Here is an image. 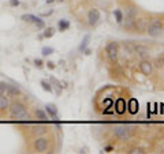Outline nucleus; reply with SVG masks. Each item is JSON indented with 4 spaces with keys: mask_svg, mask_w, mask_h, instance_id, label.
I'll return each mask as SVG.
<instances>
[{
    "mask_svg": "<svg viewBox=\"0 0 164 154\" xmlns=\"http://www.w3.org/2000/svg\"><path fill=\"white\" fill-rule=\"evenodd\" d=\"M134 18H129V16H126V18H123V26H125L126 30H131L134 29Z\"/></svg>",
    "mask_w": 164,
    "mask_h": 154,
    "instance_id": "13",
    "label": "nucleus"
},
{
    "mask_svg": "<svg viewBox=\"0 0 164 154\" xmlns=\"http://www.w3.org/2000/svg\"><path fill=\"white\" fill-rule=\"evenodd\" d=\"M20 94V90L18 86H15V85H10L8 83V89H7V95L8 97H18Z\"/></svg>",
    "mask_w": 164,
    "mask_h": 154,
    "instance_id": "10",
    "label": "nucleus"
},
{
    "mask_svg": "<svg viewBox=\"0 0 164 154\" xmlns=\"http://www.w3.org/2000/svg\"><path fill=\"white\" fill-rule=\"evenodd\" d=\"M10 107V100L8 95H0V112L7 111Z\"/></svg>",
    "mask_w": 164,
    "mask_h": 154,
    "instance_id": "11",
    "label": "nucleus"
},
{
    "mask_svg": "<svg viewBox=\"0 0 164 154\" xmlns=\"http://www.w3.org/2000/svg\"><path fill=\"white\" fill-rule=\"evenodd\" d=\"M36 117L39 119L40 121H47V120H48L47 112L43 111V109H36Z\"/></svg>",
    "mask_w": 164,
    "mask_h": 154,
    "instance_id": "16",
    "label": "nucleus"
},
{
    "mask_svg": "<svg viewBox=\"0 0 164 154\" xmlns=\"http://www.w3.org/2000/svg\"><path fill=\"white\" fill-rule=\"evenodd\" d=\"M41 53H43V56H49V55L53 53V48H49V46H44L43 51H41Z\"/></svg>",
    "mask_w": 164,
    "mask_h": 154,
    "instance_id": "25",
    "label": "nucleus"
},
{
    "mask_svg": "<svg viewBox=\"0 0 164 154\" xmlns=\"http://www.w3.org/2000/svg\"><path fill=\"white\" fill-rule=\"evenodd\" d=\"M89 41H90V36H89V34H86V36L84 37V40H82L81 45H80V51H81V52H84V51L88 48V44H89Z\"/></svg>",
    "mask_w": 164,
    "mask_h": 154,
    "instance_id": "20",
    "label": "nucleus"
},
{
    "mask_svg": "<svg viewBox=\"0 0 164 154\" xmlns=\"http://www.w3.org/2000/svg\"><path fill=\"white\" fill-rule=\"evenodd\" d=\"M139 71L144 74V75H150L152 74V71H153V67H152V63L148 60H142L141 63H139Z\"/></svg>",
    "mask_w": 164,
    "mask_h": 154,
    "instance_id": "9",
    "label": "nucleus"
},
{
    "mask_svg": "<svg viewBox=\"0 0 164 154\" xmlns=\"http://www.w3.org/2000/svg\"><path fill=\"white\" fill-rule=\"evenodd\" d=\"M45 112H47V115H49V117L56 119V116H57V108L55 107L53 104H48L47 107H45Z\"/></svg>",
    "mask_w": 164,
    "mask_h": 154,
    "instance_id": "12",
    "label": "nucleus"
},
{
    "mask_svg": "<svg viewBox=\"0 0 164 154\" xmlns=\"http://www.w3.org/2000/svg\"><path fill=\"white\" fill-rule=\"evenodd\" d=\"M34 25L39 27V29H44V27H45V22H44L43 19H39L36 23H34Z\"/></svg>",
    "mask_w": 164,
    "mask_h": 154,
    "instance_id": "28",
    "label": "nucleus"
},
{
    "mask_svg": "<svg viewBox=\"0 0 164 154\" xmlns=\"http://www.w3.org/2000/svg\"><path fill=\"white\" fill-rule=\"evenodd\" d=\"M41 86H43V89L45 91H52V86H51V83L49 82H47V81H41Z\"/></svg>",
    "mask_w": 164,
    "mask_h": 154,
    "instance_id": "26",
    "label": "nucleus"
},
{
    "mask_svg": "<svg viewBox=\"0 0 164 154\" xmlns=\"http://www.w3.org/2000/svg\"><path fill=\"white\" fill-rule=\"evenodd\" d=\"M39 19H40L39 16L32 15V14H25V15H22V20H25V22H29V23H36Z\"/></svg>",
    "mask_w": 164,
    "mask_h": 154,
    "instance_id": "14",
    "label": "nucleus"
},
{
    "mask_svg": "<svg viewBox=\"0 0 164 154\" xmlns=\"http://www.w3.org/2000/svg\"><path fill=\"white\" fill-rule=\"evenodd\" d=\"M126 16L137 19V8L135 7H129V8H126Z\"/></svg>",
    "mask_w": 164,
    "mask_h": 154,
    "instance_id": "19",
    "label": "nucleus"
},
{
    "mask_svg": "<svg viewBox=\"0 0 164 154\" xmlns=\"http://www.w3.org/2000/svg\"><path fill=\"white\" fill-rule=\"evenodd\" d=\"M47 66H48V68H51V70H52V68H55V63H52V61H48Z\"/></svg>",
    "mask_w": 164,
    "mask_h": 154,
    "instance_id": "31",
    "label": "nucleus"
},
{
    "mask_svg": "<svg viewBox=\"0 0 164 154\" xmlns=\"http://www.w3.org/2000/svg\"><path fill=\"white\" fill-rule=\"evenodd\" d=\"M30 131H32V134L34 136H41V135H45L47 131H48V127L45 124H36V125H32V128H30Z\"/></svg>",
    "mask_w": 164,
    "mask_h": 154,
    "instance_id": "8",
    "label": "nucleus"
},
{
    "mask_svg": "<svg viewBox=\"0 0 164 154\" xmlns=\"http://www.w3.org/2000/svg\"><path fill=\"white\" fill-rule=\"evenodd\" d=\"M125 111H126V102L123 98H121V100L116 101V112L118 113H123Z\"/></svg>",
    "mask_w": 164,
    "mask_h": 154,
    "instance_id": "15",
    "label": "nucleus"
},
{
    "mask_svg": "<svg viewBox=\"0 0 164 154\" xmlns=\"http://www.w3.org/2000/svg\"><path fill=\"white\" fill-rule=\"evenodd\" d=\"M146 33L149 34L150 37H159L160 34L163 33V26H162V22L160 19H152L149 22V26L146 29Z\"/></svg>",
    "mask_w": 164,
    "mask_h": 154,
    "instance_id": "3",
    "label": "nucleus"
},
{
    "mask_svg": "<svg viewBox=\"0 0 164 154\" xmlns=\"http://www.w3.org/2000/svg\"><path fill=\"white\" fill-rule=\"evenodd\" d=\"M7 89H8V83L0 82V95H7Z\"/></svg>",
    "mask_w": 164,
    "mask_h": 154,
    "instance_id": "24",
    "label": "nucleus"
},
{
    "mask_svg": "<svg viewBox=\"0 0 164 154\" xmlns=\"http://www.w3.org/2000/svg\"><path fill=\"white\" fill-rule=\"evenodd\" d=\"M107 56L111 63H116L118 60V42H109L107 45Z\"/></svg>",
    "mask_w": 164,
    "mask_h": 154,
    "instance_id": "5",
    "label": "nucleus"
},
{
    "mask_svg": "<svg viewBox=\"0 0 164 154\" xmlns=\"http://www.w3.org/2000/svg\"><path fill=\"white\" fill-rule=\"evenodd\" d=\"M48 147H49V141L45 138V136H36V139H34L33 142V149L36 150V152L39 153H45Z\"/></svg>",
    "mask_w": 164,
    "mask_h": 154,
    "instance_id": "4",
    "label": "nucleus"
},
{
    "mask_svg": "<svg viewBox=\"0 0 164 154\" xmlns=\"http://www.w3.org/2000/svg\"><path fill=\"white\" fill-rule=\"evenodd\" d=\"M57 26H59L60 32H64V30H67L68 27H70V22H68L67 19H60L59 22H57Z\"/></svg>",
    "mask_w": 164,
    "mask_h": 154,
    "instance_id": "17",
    "label": "nucleus"
},
{
    "mask_svg": "<svg viewBox=\"0 0 164 154\" xmlns=\"http://www.w3.org/2000/svg\"><path fill=\"white\" fill-rule=\"evenodd\" d=\"M53 34H55L53 27H48V29H45V32H44L43 37H44V38H51V37H53Z\"/></svg>",
    "mask_w": 164,
    "mask_h": 154,
    "instance_id": "21",
    "label": "nucleus"
},
{
    "mask_svg": "<svg viewBox=\"0 0 164 154\" xmlns=\"http://www.w3.org/2000/svg\"><path fill=\"white\" fill-rule=\"evenodd\" d=\"M55 2V0H47V3H48V4H49V3H53Z\"/></svg>",
    "mask_w": 164,
    "mask_h": 154,
    "instance_id": "33",
    "label": "nucleus"
},
{
    "mask_svg": "<svg viewBox=\"0 0 164 154\" xmlns=\"http://www.w3.org/2000/svg\"><path fill=\"white\" fill-rule=\"evenodd\" d=\"M8 112L11 119L16 121H22V123H27L30 120V115L27 112V108L25 104L22 102H12L8 107Z\"/></svg>",
    "mask_w": 164,
    "mask_h": 154,
    "instance_id": "1",
    "label": "nucleus"
},
{
    "mask_svg": "<svg viewBox=\"0 0 164 154\" xmlns=\"http://www.w3.org/2000/svg\"><path fill=\"white\" fill-rule=\"evenodd\" d=\"M127 153H130V154H144L145 152H144L141 147H133V149H130Z\"/></svg>",
    "mask_w": 164,
    "mask_h": 154,
    "instance_id": "27",
    "label": "nucleus"
},
{
    "mask_svg": "<svg viewBox=\"0 0 164 154\" xmlns=\"http://www.w3.org/2000/svg\"><path fill=\"white\" fill-rule=\"evenodd\" d=\"M148 26H149V19H146V18H139V19L134 20V30H137L138 33L146 32Z\"/></svg>",
    "mask_w": 164,
    "mask_h": 154,
    "instance_id": "6",
    "label": "nucleus"
},
{
    "mask_svg": "<svg viewBox=\"0 0 164 154\" xmlns=\"http://www.w3.org/2000/svg\"><path fill=\"white\" fill-rule=\"evenodd\" d=\"M111 150H112V146H107V147L104 149V152H107V153H108V152H111Z\"/></svg>",
    "mask_w": 164,
    "mask_h": 154,
    "instance_id": "32",
    "label": "nucleus"
},
{
    "mask_svg": "<svg viewBox=\"0 0 164 154\" xmlns=\"http://www.w3.org/2000/svg\"><path fill=\"white\" fill-rule=\"evenodd\" d=\"M114 135H115V138L119 139V141H129V139L133 136V132H131V130H130L129 125L121 124V125H116L114 128Z\"/></svg>",
    "mask_w": 164,
    "mask_h": 154,
    "instance_id": "2",
    "label": "nucleus"
},
{
    "mask_svg": "<svg viewBox=\"0 0 164 154\" xmlns=\"http://www.w3.org/2000/svg\"><path fill=\"white\" fill-rule=\"evenodd\" d=\"M134 51L139 55V56H142V57L148 55V48H145V46H142V45H137V46L134 48Z\"/></svg>",
    "mask_w": 164,
    "mask_h": 154,
    "instance_id": "18",
    "label": "nucleus"
},
{
    "mask_svg": "<svg viewBox=\"0 0 164 154\" xmlns=\"http://www.w3.org/2000/svg\"><path fill=\"white\" fill-rule=\"evenodd\" d=\"M114 15H115V19H116V22H118V23H122L123 22V18H125V16H123V14H122L121 10H115Z\"/></svg>",
    "mask_w": 164,
    "mask_h": 154,
    "instance_id": "23",
    "label": "nucleus"
},
{
    "mask_svg": "<svg viewBox=\"0 0 164 154\" xmlns=\"http://www.w3.org/2000/svg\"><path fill=\"white\" fill-rule=\"evenodd\" d=\"M34 64H36V66L37 67H43V60H40V59H36V60H34Z\"/></svg>",
    "mask_w": 164,
    "mask_h": 154,
    "instance_id": "30",
    "label": "nucleus"
},
{
    "mask_svg": "<svg viewBox=\"0 0 164 154\" xmlns=\"http://www.w3.org/2000/svg\"><path fill=\"white\" fill-rule=\"evenodd\" d=\"M56 2H63V0H56Z\"/></svg>",
    "mask_w": 164,
    "mask_h": 154,
    "instance_id": "34",
    "label": "nucleus"
},
{
    "mask_svg": "<svg viewBox=\"0 0 164 154\" xmlns=\"http://www.w3.org/2000/svg\"><path fill=\"white\" fill-rule=\"evenodd\" d=\"M130 112L131 113H135V112H138V102H137L135 100H131L130 101Z\"/></svg>",
    "mask_w": 164,
    "mask_h": 154,
    "instance_id": "22",
    "label": "nucleus"
},
{
    "mask_svg": "<svg viewBox=\"0 0 164 154\" xmlns=\"http://www.w3.org/2000/svg\"><path fill=\"white\" fill-rule=\"evenodd\" d=\"M100 20V11L97 8H92L88 12V23L90 26L97 25V22Z\"/></svg>",
    "mask_w": 164,
    "mask_h": 154,
    "instance_id": "7",
    "label": "nucleus"
},
{
    "mask_svg": "<svg viewBox=\"0 0 164 154\" xmlns=\"http://www.w3.org/2000/svg\"><path fill=\"white\" fill-rule=\"evenodd\" d=\"M10 6H11V7H18L19 6V0H10Z\"/></svg>",
    "mask_w": 164,
    "mask_h": 154,
    "instance_id": "29",
    "label": "nucleus"
}]
</instances>
